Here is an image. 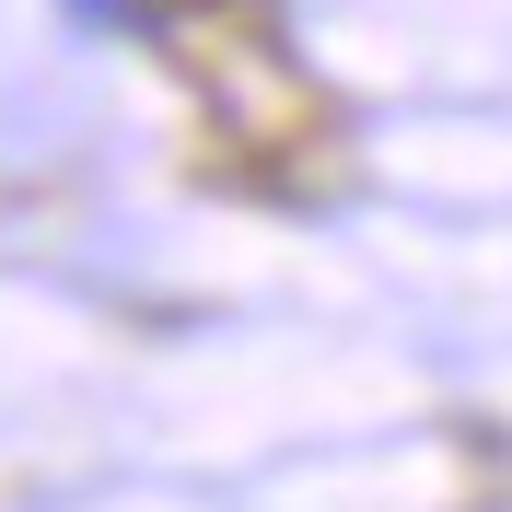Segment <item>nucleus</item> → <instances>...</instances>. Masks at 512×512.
<instances>
[{"mask_svg":"<svg viewBox=\"0 0 512 512\" xmlns=\"http://www.w3.org/2000/svg\"><path fill=\"white\" fill-rule=\"evenodd\" d=\"M59 12H70V24H94V35H128L152 0H59Z\"/></svg>","mask_w":512,"mask_h":512,"instance_id":"f03ea898","label":"nucleus"},{"mask_svg":"<svg viewBox=\"0 0 512 512\" xmlns=\"http://www.w3.org/2000/svg\"><path fill=\"white\" fill-rule=\"evenodd\" d=\"M175 59L198 70V94H210V117L233 128V140H280V128H303V70L280 59V35L256 24V12H187L175 24Z\"/></svg>","mask_w":512,"mask_h":512,"instance_id":"f257e3e1","label":"nucleus"}]
</instances>
